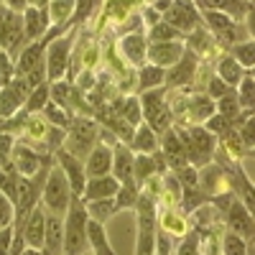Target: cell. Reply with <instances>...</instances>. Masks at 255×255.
<instances>
[{
	"mask_svg": "<svg viewBox=\"0 0 255 255\" xmlns=\"http://www.w3.org/2000/svg\"><path fill=\"white\" fill-rule=\"evenodd\" d=\"M87 207L79 197H72V204L64 215V255H82L87 250Z\"/></svg>",
	"mask_w": 255,
	"mask_h": 255,
	"instance_id": "1",
	"label": "cell"
},
{
	"mask_svg": "<svg viewBox=\"0 0 255 255\" xmlns=\"http://www.w3.org/2000/svg\"><path fill=\"white\" fill-rule=\"evenodd\" d=\"M72 186H69V179L67 174L61 171V166H51V171L46 176V184H44V191H41V202H44V209H49L51 215H59L64 217L67 209L72 204Z\"/></svg>",
	"mask_w": 255,
	"mask_h": 255,
	"instance_id": "2",
	"label": "cell"
},
{
	"mask_svg": "<svg viewBox=\"0 0 255 255\" xmlns=\"http://www.w3.org/2000/svg\"><path fill=\"white\" fill-rule=\"evenodd\" d=\"M138 243H135V255H153L156 253V199L148 194H140L138 199Z\"/></svg>",
	"mask_w": 255,
	"mask_h": 255,
	"instance_id": "3",
	"label": "cell"
},
{
	"mask_svg": "<svg viewBox=\"0 0 255 255\" xmlns=\"http://www.w3.org/2000/svg\"><path fill=\"white\" fill-rule=\"evenodd\" d=\"M97 135H100V128H97L95 120L77 118V120H72V128H67V145L64 148L82 161V158H87L90 151L97 145Z\"/></svg>",
	"mask_w": 255,
	"mask_h": 255,
	"instance_id": "4",
	"label": "cell"
},
{
	"mask_svg": "<svg viewBox=\"0 0 255 255\" xmlns=\"http://www.w3.org/2000/svg\"><path fill=\"white\" fill-rule=\"evenodd\" d=\"M176 133H179V138L186 148L189 161L202 163L212 156V151H215V138H212V133L207 128H189V130H176Z\"/></svg>",
	"mask_w": 255,
	"mask_h": 255,
	"instance_id": "5",
	"label": "cell"
},
{
	"mask_svg": "<svg viewBox=\"0 0 255 255\" xmlns=\"http://www.w3.org/2000/svg\"><path fill=\"white\" fill-rule=\"evenodd\" d=\"M69 51H72V38H54L49 54H46V79L49 82H61V77L67 74V64H69Z\"/></svg>",
	"mask_w": 255,
	"mask_h": 255,
	"instance_id": "6",
	"label": "cell"
},
{
	"mask_svg": "<svg viewBox=\"0 0 255 255\" xmlns=\"http://www.w3.org/2000/svg\"><path fill=\"white\" fill-rule=\"evenodd\" d=\"M56 161L61 166V171L67 174L69 186H72V194L82 199V191L87 186V174H84V161H79L77 156H72L67 148H56Z\"/></svg>",
	"mask_w": 255,
	"mask_h": 255,
	"instance_id": "7",
	"label": "cell"
},
{
	"mask_svg": "<svg viewBox=\"0 0 255 255\" xmlns=\"http://www.w3.org/2000/svg\"><path fill=\"white\" fill-rule=\"evenodd\" d=\"M225 220H227V230L230 232H235V235H240L245 240L255 238V220L250 217V209L240 199H235L225 209Z\"/></svg>",
	"mask_w": 255,
	"mask_h": 255,
	"instance_id": "8",
	"label": "cell"
},
{
	"mask_svg": "<svg viewBox=\"0 0 255 255\" xmlns=\"http://www.w3.org/2000/svg\"><path fill=\"white\" fill-rule=\"evenodd\" d=\"M18 230H23V238L28 248H44L46 238V209L33 207L23 222H18Z\"/></svg>",
	"mask_w": 255,
	"mask_h": 255,
	"instance_id": "9",
	"label": "cell"
},
{
	"mask_svg": "<svg viewBox=\"0 0 255 255\" xmlns=\"http://www.w3.org/2000/svg\"><path fill=\"white\" fill-rule=\"evenodd\" d=\"M202 18H204L207 28L215 33L227 49L235 44L238 33H235V20H232V15H227V13H222V10H202Z\"/></svg>",
	"mask_w": 255,
	"mask_h": 255,
	"instance_id": "10",
	"label": "cell"
},
{
	"mask_svg": "<svg viewBox=\"0 0 255 255\" xmlns=\"http://www.w3.org/2000/svg\"><path fill=\"white\" fill-rule=\"evenodd\" d=\"M197 56L191 51H184V56L174 64L171 69L166 72V90H174V87H186V84L191 82V77L197 74Z\"/></svg>",
	"mask_w": 255,
	"mask_h": 255,
	"instance_id": "11",
	"label": "cell"
},
{
	"mask_svg": "<svg viewBox=\"0 0 255 255\" xmlns=\"http://www.w3.org/2000/svg\"><path fill=\"white\" fill-rule=\"evenodd\" d=\"M110 171H113V148L97 143L90 151V156L84 158V174H87V179H97V176H108Z\"/></svg>",
	"mask_w": 255,
	"mask_h": 255,
	"instance_id": "12",
	"label": "cell"
},
{
	"mask_svg": "<svg viewBox=\"0 0 255 255\" xmlns=\"http://www.w3.org/2000/svg\"><path fill=\"white\" fill-rule=\"evenodd\" d=\"M166 23H168V26H174V28H179V31L184 33V31L197 28V23H199V13L191 8L189 0H174V5L166 10Z\"/></svg>",
	"mask_w": 255,
	"mask_h": 255,
	"instance_id": "13",
	"label": "cell"
},
{
	"mask_svg": "<svg viewBox=\"0 0 255 255\" xmlns=\"http://www.w3.org/2000/svg\"><path fill=\"white\" fill-rule=\"evenodd\" d=\"M13 168L20 174V176H36L41 168H44V156H38L31 145L20 143L13 148Z\"/></svg>",
	"mask_w": 255,
	"mask_h": 255,
	"instance_id": "14",
	"label": "cell"
},
{
	"mask_svg": "<svg viewBox=\"0 0 255 255\" xmlns=\"http://www.w3.org/2000/svg\"><path fill=\"white\" fill-rule=\"evenodd\" d=\"M49 26H51L49 8H31V5L26 8V13H23V38L26 41L44 38Z\"/></svg>",
	"mask_w": 255,
	"mask_h": 255,
	"instance_id": "15",
	"label": "cell"
},
{
	"mask_svg": "<svg viewBox=\"0 0 255 255\" xmlns=\"http://www.w3.org/2000/svg\"><path fill=\"white\" fill-rule=\"evenodd\" d=\"M120 181L108 174V176H97V179H87V186L82 191V202H97V199H110L118 194Z\"/></svg>",
	"mask_w": 255,
	"mask_h": 255,
	"instance_id": "16",
	"label": "cell"
},
{
	"mask_svg": "<svg viewBox=\"0 0 255 255\" xmlns=\"http://www.w3.org/2000/svg\"><path fill=\"white\" fill-rule=\"evenodd\" d=\"M46 36L44 38H38V41H31V44L20 51V59L15 64V74L18 77H26L28 72H33L36 67H41L44 64V49H46Z\"/></svg>",
	"mask_w": 255,
	"mask_h": 255,
	"instance_id": "17",
	"label": "cell"
},
{
	"mask_svg": "<svg viewBox=\"0 0 255 255\" xmlns=\"http://www.w3.org/2000/svg\"><path fill=\"white\" fill-rule=\"evenodd\" d=\"M163 156H166L168 166L174 168V174L179 171V168H184V166L189 163L186 148H184V143H181L179 133H176V130H171V128H168V130L163 133Z\"/></svg>",
	"mask_w": 255,
	"mask_h": 255,
	"instance_id": "18",
	"label": "cell"
},
{
	"mask_svg": "<svg viewBox=\"0 0 255 255\" xmlns=\"http://www.w3.org/2000/svg\"><path fill=\"white\" fill-rule=\"evenodd\" d=\"M44 255H64V220L59 215H46V238H44Z\"/></svg>",
	"mask_w": 255,
	"mask_h": 255,
	"instance_id": "19",
	"label": "cell"
},
{
	"mask_svg": "<svg viewBox=\"0 0 255 255\" xmlns=\"http://www.w3.org/2000/svg\"><path fill=\"white\" fill-rule=\"evenodd\" d=\"M184 46L176 44V41H163V44H153L151 49H148V59H151V64H156V67H174V64L184 56Z\"/></svg>",
	"mask_w": 255,
	"mask_h": 255,
	"instance_id": "20",
	"label": "cell"
},
{
	"mask_svg": "<svg viewBox=\"0 0 255 255\" xmlns=\"http://www.w3.org/2000/svg\"><path fill=\"white\" fill-rule=\"evenodd\" d=\"M186 118L191 120V123H207L212 115L217 113V105H215V100H212L209 95H194L189 102H186Z\"/></svg>",
	"mask_w": 255,
	"mask_h": 255,
	"instance_id": "21",
	"label": "cell"
},
{
	"mask_svg": "<svg viewBox=\"0 0 255 255\" xmlns=\"http://www.w3.org/2000/svg\"><path fill=\"white\" fill-rule=\"evenodd\" d=\"M120 51H123V56L130 61V64H138V67H143V61H145V56H148L143 33H128V36H123Z\"/></svg>",
	"mask_w": 255,
	"mask_h": 255,
	"instance_id": "22",
	"label": "cell"
},
{
	"mask_svg": "<svg viewBox=\"0 0 255 255\" xmlns=\"http://www.w3.org/2000/svg\"><path fill=\"white\" fill-rule=\"evenodd\" d=\"M133 163H135V158H133V153H130V148L128 145H118V148H113V176L123 184V181H128V179H133Z\"/></svg>",
	"mask_w": 255,
	"mask_h": 255,
	"instance_id": "23",
	"label": "cell"
},
{
	"mask_svg": "<svg viewBox=\"0 0 255 255\" xmlns=\"http://www.w3.org/2000/svg\"><path fill=\"white\" fill-rule=\"evenodd\" d=\"M87 243L95 250V255H118L108 240V232H105V225L97 220H87Z\"/></svg>",
	"mask_w": 255,
	"mask_h": 255,
	"instance_id": "24",
	"label": "cell"
},
{
	"mask_svg": "<svg viewBox=\"0 0 255 255\" xmlns=\"http://www.w3.org/2000/svg\"><path fill=\"white\" fill-rule=\"evenodd\" d=\"M130 151H135V153H156L158 151V135H156V130L151 125H138V130H135V135H133V140H130Z\"/></svg>",
	"mask_w": 255,
	"mask_h": 255,
	"instance_id": "25",
	"label": "cell"
},
{
	"mask_svg": "<svg viewBox=\"0 0 255 255\" xmlns=\"http://www.w3.org/2000/svg\"><path fill=\"white\" fill-rule=\"evenodd\" d=\"M166 92H168L166 87H156V90H145V92H143L140 105H143V115H145L148 123H151L156 115H161V113L166 110V105H163Z\"/></svg>",
	"mask_w": 255,
	"mask_h": 255,
	"instance_id": "26",
	"label": "cell"
},
{
	"mask_svg": "<svg viewBox=\"0 0 255 255\" xmlns=\"http://www.w3.org/2000/svg\"><path fill=\"white\" fill-rule=\"evenodd\" d=\"M74 5H77V0H51L49 3L51 23H56V28H61V31H67L69 20L74 15Z\"/></svg>",
	"mask_w": 255,
	"mask_h": 255,
	"instance_id": "27",
	"label": "cell"
},
{
	"mask_svg": "<svg viewBox=\"0 0 255 255\" xmlns=\"http://www.w3.org/2000/svg\"><path fill=\"white\" fill-rule=\"evenodd\" d=\"M217 77L227 84V87H238L243 82V67L238 64L235 56H222L217 64Z\"/></svg>",
	"mask_w": 255,
	"mask_h": 255,
	"instance_id": "28",
	"label": "cell"
},
{
	"mask_svg": "<svg viewBox=\"0 0 255 255\" xmlns=\"http://www.w3.org/2000/svg\"><path fill=\"white\" fill-rule=\"evenodd\" d=\"M202 10H222V13H232L235 18L245 15L248 10V0H197Z\"/></svg>",
	"mask_w": 255,
	"mask_h": 255,
	"instance_id": "29",
	"label": "cell"
},
{
	"mask_svg": "<svg viewBox=\"0 0 255 255\" xmlns=\"http://www.w3.org/2000/svg\"><path fill=\"white\" fill-rule=\"evenodd\" d=\"M166 82V72L161 67H156V64H143V67H138V87L145 92V90H156L158 84Z\"/></svg>",
	"mask_w": 255,
	"mask_h": 255,
	"instance_id": "30",
	"label": "cell"
},
{
	"mask_svg": "<svg viewBox=\"0 0 255 255\" xmlns=\"http://www.w3.org/2000/svg\"><path fill=\"white\" fill-rule=\"evenodd\" d=\"M138 199H140V186L135 184V179H128V181H123V184H120V189H118V194H115L118 212L135 207V204H138Z\"/></svg>",
	"mask_w": 255,
	"mask_h": 255,
	"instance_id": "31",
	"label": "cell"
},
{
	"mask_svg": "<svg viewBox=\"0 0 255 255\" xmlns=\"http://www.w3.org/2000/svg\"><path fill=\"white\" fill-rule=\"evenodd\" d=\"M84 207H87V215L97 222H108L113 215H118V204H115V197L110 199H97V202H84Z\"/></svg>",
	"mask_w": 255,
	"mask_h": 255,
	"instance_id": "32",
	"label": "cell"
},
{
	"mask_svg": "<svg viewBox=\"0 0 255 255\" xmlns=\"http://www.w3.org/2000/svg\"><path fill=\"white\" fill-rule=\"evenodd\" d=\"M156 174V161H153V153H138L135 156V163H133V179L138 186H143L148 179Z\"/></svg>",
	"mask_w": 255,
	"mask_h": 255,
	"instance_id": "33",
	"label": "cell"
},
{
	"mask_svg": "<svg viewBox=\"0 0 255 255\" xmlns=\"http://www.w3.org/2000/svg\"><path fill=\"white\" fill-rule=\"evenodd\" d=\"M230 56H235L240 67H255V41H245V44H232Z\"/></svg>",
	"mask_w": 255,
	"mask_h": 255,
	"instance_id": "34",
	"label": "cell"
},
{
	"mask_svg": "<svg viewBox=\"0 0 255 255\" xmlns=\"http://www.w3.org/2000/svg\"><path fill=\"white\" fill-rule=\"evenodd\" d=\"M151 41L153 44H163V41H179V38H184V33L179 31V28H174V26H168L166 20H161V23H156L153 28H151Z\"/></svg>",
	"mask_w": 255,
	"mask_h": 255,
	"instance_id": "35",
	"label": "cell"
},
{
	"mask_svg": "<svg viewBox=\"0 0 255 255\" xmlns=\"http://www.w3.org/2000/svg\"><path fill=\"white\" fill-rule=\"evenodd\" d=\"M49 95H51V87L44 82V84H38V87L28 95L26 100V110L28 113H38V110H44L46 108V102H49Z\"/></svg>",
	"mask_w": 255,
	"mask_h": 255,
	"instance_id": "36",
	"label": "cell"
},
{
	"mask_svg": "<svg viewBox=\"0 0 255 255\" xmlns=\"http://www.w3.org/2000/svg\"><path fill=\"white\" fill-rule=\"evenodd\" d=\"M222 253L225 255H248V240L227 230L222 238Z\"/></svg>",
	"mask_w": 255,
	"mask_h": 255,
	"instance_id": "37",
	"label": "cell"
},
{
	"mask_svg": "<svg viewBox=\"0 0 255 255\" xmlns=\"http://www.w3.org/2000/svg\"><path fill=\"white\" fill-rule=\"evenodd\" d=\"M217 113L220 115H225V118H238V113H240V100H238V92L235 90H230L225 97H220V102H217Z\"/></svg>",
	"mask_w": 255,
	"mask_h": 255,
	"instance_id": "38",
	"label": "cell"
},
{
	"mask_svg": "<svg viewBox=\"0 0 255 255\" xmlns=\"http://www.w3.org/2000/svg\"><path fill=\"white\" fill-rule=\"evenodd\" d=\"M44 115L46 120L54 125V128H61V130H67V125H72L69 115L64 113V108H59L56 102H46V108H44Z\"/></svg>",
	"mask_w": 255,
	"mask_h": 255,
	"instance_id": "39",
	"label": "cell"
},
{
	"mask_svg": "<svg viewBox=\"0 0 255 255\" xmlns=\"http://www.w3.org/2000/svg\"><path fill=\"white\" fill-rule=\"evenodd\" d=\"M238 100H240V108H245V110H253L255 108V79L250 74L243 77V82H240Z\"/></svg>",
	"mask_w": 255,
	"mask_h": 255,
	"instance_id": "40",
	"label": "cell"
},
{
	"mask_svg": "<svg viewBox=\"0 0 255 255\" xmlns=\"http://www.w3.org/2000/svg\"><path fill=\"white\" fill-rule=\"evenodd\" d=\"M140 113H143V108H140L138 97H128L123 102V120H128L130 125H140Z\"/></svg>",
	"mask_w": 255,
	"mask_h": 255,
	"instance_id": "41",
	"label": "cell"
},
{
	"mask_svg": "<svg viewBox=\"0 0 255 255\" xmlns=\"http://www.w3.org/2000/svg\"><path fill=\"white\" fill-rule=\"evenodd\" d=\"M130 5H133V0H110L105 5V18H125L130 13Z\"/></svg>",
	"mask_w": 255,
	"mask_h": 255,
	"instance_id": "42",
	"label": "cell"
},
{
	"mask_svg": "<svg viewBox=\"0 0 255 255\" xmlns=\"http://www.w3.org/2000/svg\"><path fill=\"white\" fill-rule=\"evenodd\" d=\"M179 255H199V232H189V238L181 240L179 245Z\"/></svg>",
	"mask_w": 255,
	"mask_h": 255,
	"instance_id": "43",
	"label": "cell"
},
{
	"mask_svg": "<svg viewBox=\"0 0 255 255\" xmlns=\"http://www.w3.org/2000/svg\"><path fill=\"white\" fill-rule=\"evenodd\" d=\"M240 140H243V145L255 148V115H250V118L243 123V128H240Z\"/></svg>",
	"mask_w": 255,
	"mask_h": 255,
	"instance_id": "44",
	"label": "cell"
},
{
	"mask_svg": "<svg viewBox=\"0 0 255 255\" xmlns=\"http://www.w3.org/2000/svg\"><path fill=\"white\" fill-rule=\"evenodd\" d=\"M13 148H15L13 135L3 130V133H0V163H8V158L13 156Z\"/></svg>",
	"mask_w": 255,
	"mask_h": 255,
	"instance_id": "45",
	"label": "cell"
},
{
	"mask_svg": "<svg viewBox=\"0 0 255 255\" xmlns=\"http://www.w3.org/2000/svg\"><path fill=\"white\" fill-rule=\"evenodd\" d=\"M92 3H95V0H77L74 15H72L69 23H79V20H87V15L92 13Z\"/></svg>",
	"mask_w": 255,
	"mask_h": 255,
	"instance_id": "46",
	"label": "cell"
},
{
	"mask_svg": "<svg viewBox=\"0 0 255 255\" xmlns=\"http://www.w3.org/2000/svg\"><path fill=\"white\" fill-rule=\"evenodd\" d=\"M230 90H232V87H227V84H225L220 77H212V79H209V97H212V100L225 97Z\"/></svg>",
	"mask_w": 255,
	"mask_h": 255,
	"instance_id": "47",
	"label": "cell"
},
{
	"mask_svg": "<svg viewBox=\"0 0 255 255\" xmlns=\"http://www.w3.org/2000/svg\"><path fill=\"white\" fill-rule=\"evenodd\" d=\"M13 232H15V227H3V230H0V255H10Z\"/></svg>",
	"mask_w": 255,
	"mask_h": 255,
	"instance_id": "48",
	"label": "cell"
},
{
	"mask_svg": "<svg viewBox=\"0 0 255 255\" xmlns=\"http://www.w3.org/2000/svg\"><path fill=\"white\" fill-rule=\"evenodd\" d=\"M5 3H8V10H13L18 15H23L28 8V0H5Z\"/></svg>",
	"mask_w": 255,
	"mask_h": 255,
	"instance_id": "49",
	"label": "cell"
},
{
	"mask_svg": "<svg viewBox=\"0 0 255 255\" xmlns=\"http://www.w3.org/2000/svg\"><path fill=\"white\" fill-rule=\"evenodd\" d=\"M248 31L255 38V0H253V3L248 0Z\"/></svg>",
	"mask_w": 255,
	"mask_h": 255,
	"instance_id": "50",
	"label": "cell"
},
{
	"mask_svg": "<svg viewBox=\"0 0 255 255\" xmlns=\"http://www.w3.org/2000/svg\"><path fill=\"white\" fill-rule=\"evenodd\" d=\"M49 3H51V0H28L31 8H49Z\"/></svg>",
	"mask_w": 255,
	"mask_h": 255,
	"instance_id": "51",
	"label": "cell"
},
{
	"mask_svg": "<svg viewBox=\"0 0 255 255\" xmlns=\"http://www.w3.org/2000/svg\"><path fill=\"white\" fill-rule=\"evenodd\" d=\"M20 255H44V250H41V248H26Z\"/></svg>",
	"mask_w": 255,
	"mask_h": 255,
	"instance_id": "52",
	"label": "cell"
},
{
	"mask_svg": "<svg viewBox=\"0 0 255 255\" xmlns=\"http://www.w3.org/2000/svg\"><path fill=\"white\" fill-rule=\"evenodd\" d=\"M248 255H255V243H250V245H248Z\"/></svg>",
	"mask_w": 255,
	"mask_h": 255,
	"instance_id": "53",
	"label": "cell"
},
{
	"mask_svg": "<svg viewBox=\"0 0 255 255\" xmlns=\"http://www.w3.org/2000/svg\"><path fill=\"white\" fill-rule=\"evenodd\" d=\"M250 77H253V79H255V67H253V72H250Z\"/></svg>",
	"mask_w": 255,
	"mask_h": 255,
	"instance_id": "54",
	"label": "cell"
},
{
	"mask_svg": "<svg viewBox=\"0 0 255 255\" xmlns=\"http://www.w3.org/2000/svg\"><path fill=\"white\" fill-rule=\"evenodd\" d=\"M0 3H3V0H0Z\"/></svg>",
	"mask_w": 255,
	"mask_h": 255,
	"instance_id": "55",
	"label": "cell"
}]
</instances>
